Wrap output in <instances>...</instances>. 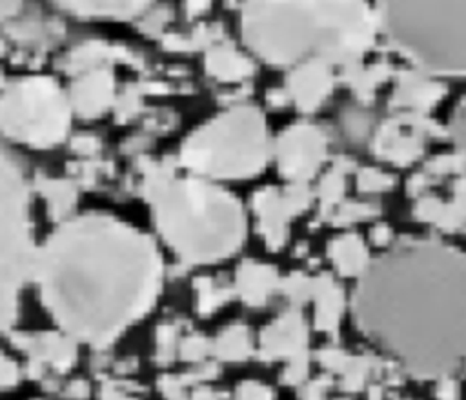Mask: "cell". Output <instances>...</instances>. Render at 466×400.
Returning a JSON list of instances; mask_svg holds the SVG:
<instances>
[{"label": "cell", "instance_id": "1", "mask_svg": "<svg viewBox=\"0 0 466 400\" xmlns=\"http://www.w3.org/2000/svg\"><path fill=\"white\" fill-rule=\"evenodd\" d=\"M33 280L69 340L104 347L155 304L160 258L138 231L86 215L60 225L36 251Z\"/></svg>", "mask_w": 466, "mask_h": 400}, {"label": "cell", "instance_id": "2", "mask_svg": "<svg viewBox=\"0 0 466 400\" xmlns=\"http://www.w3.org/2000/svg\"><path fill=\"white\" fill-rule=\"evenodd\" d=\"M464 256L433 240H402L366 265L357 327L415 378H450L464 356Z\"/></svg>", "mask_w": 466, "mask_h": 400}, {"label": "cell", "instance_id": "3", "mask_svg": "<svg viewBox=\"0 0 466 400\" xmlns=\"http://www.w3.org/2000/svg\"><path fill=\"white\" fill-rule=\"evenodd\" d=\"M242 31L271 64H293L309 51L324 64L351 62L373 42V18L359 2H249Z\"/></svg>", "mask_w": 466, "mask_h": 400}, {"label": "cell", "instance_id": "4", "mask_svg": "<svg viewBox=\"0 0 466 400\" xmlns=\"http://www.w3.org/2000/svg\"><path fill=\"white\" fill-rule=\"evenodd\" d=\"M146 196L164 240L189 264L226 258L242 242L244 216L228 193L195 178H173L169 169L153 167Z\"/></svg>", "mask_w": 466, "mask_h": 400}, {"label": "cell", "instance_id": "5", "mask_svg": "<svg viewBox=\"0 0 466 400\" xmlns=\"http://www.w3.org/2000/svg\"><path fill=\"white\" fill-rule=\"evenodd\" d=\"M379 22L391 44L422 69L464 71V2H382Z\"/></svg>", "mask_w": 466, "mask_h": 400}, {"label": "cell", "instance_id": "6", "mask_svg": "<svg viewBox=\"0 0 466 400\" xmlns=\"http://www.w3.org/2000/svg\"><path fill=\"white\" fill-rule=\"evenodd\" d=\"M268 140L264 116L249 105L226 111L193 133L180 153V162L202 175L244 178L266 164Z\"/></svg>", "mask_w": 466, "mask_h": 400}, {"label": "cell", "instance_id": "7", "mask_svg": "<svg viewBox=\"0 0 466 400\" xmlns=\"http://www.w3.org/2000/svg\"><path fill=\"white\" fill-rule=\"evenodd\" d=\"M35 258L27 182L16 158L0 145V333L18 316L20 291L33 278Z\"/></svg>", "mask_w": 466, "mask_h": 400}, {"label": "cell", "instance_id": "8", "mask_svg": "<svg viewBox=\"0 0 466 400\" xmlns=\"http://www.w3.org/2000/svg\"><path fill=\"white\" fill-rule=\"evenodd\" d=\"M67 120V100L49 78L20 80L0 100V125L5 133L38 147L62 140Z\"/></svg>", "mask_w": 466, "mask_h": 400}, {"label": "cell", "instance_id": "9", "mask_svg": "<svg viewBox=\"0 0 466 400\" xmlns=\"http://www.w3.org/2000/svg\"><path fill=\"white\" fill-rule=\"evenodd\" d=\"M326 138L313 125H293L282 133L277 144V160L280 173L300 184L315 175L324 160Z\"/></svg>", "mask_w": 466, "mask_h": 400}, {"label": "cell", "instance_id": "10", "mask_svg": "<svg viewBox=\"0 0 466 400\" xmlns=\"http://www.w3.org/2000/svg\"><path fill=\"white\" fill-rule=\"evenodd\" d=\"M309 202L308 189L300 184L286 191L266 189L255 196V209L260 215V231L269 247L279 249L286 238V220L302 211Z\"/></svg>", "mask_w": 466, "mask_h": 400}, {"label": "cell", "instance_id": "11", "mask_svg": "<svg viewBox=\"0 0 466 400\" xmlns=\"http://www.w3.org/2000/svg\"><path fill=\"white\" fill-rule=\"evenodd\" d=\"M308 331L299 311H288L271 322L260 335L266 358H293L304 353Z\"/></svg>", "mask_w": 466, "mask_h": 400}, {"label": "cell", "instance_id": "12", "mask_svg": "<svg viewBox=\"0 0 466 400\" xmlns=\"http://www.w3.org/2000/svg\"><path fill=\"white\" fill-rule=\"evenodd\" d=\"M333 85V78L326 67V64L319 58L304 62L297 67L288 80L289 93L302 111L315 109L329 93Z\"/></svg>", "mask_w": 466, "mask_h": 400}, {"label": "cell", "instance_id": "13", "mask_svg": "<svg viewBox=\"0 0 466 400\" xmlns=\"http://www.w3.org/2000/svg\"><path fill=\"white\" fill-rule=\"evenodd\" d=\"M73 105L82 116H96L113 100V78L109 71H95L82 76L73 85Z\"/></svg>", "mask_w": 466, "mask_h": 400}, {"label": "cell", "instance_id": "14", "mask_svg": "<svg viewBox=\"0 0 466 400\" xmlns=\"http://www.w3.org/2000/svg\"><path fill=\"white\" fill-rule=\"evenodd\" d=\"M235 285L246 304L262 305L279 285V276L269 265L244 262L237 271Z\"/></svg>", "mask_w": 466, "mask_h": 400}, {"label": "cell", "instance_id": "15", "mask_svg": "<svg viewBox=\"0 0 466 400\" xmlns=\"http://www.w3.org/2000/svg\"><path fill=\"white\" fill-rule=\"evenodd\" d=\"M311 295L315 298V320L317 327L324 331H335L342 315L344 296L329 276H320L311 282Z\"/></svg>", "mask_w": 466, "mask_h": 400}, {"label": "cell", "instance_id": "16", "mask_svg": "<svg viewBox=\"0 0 466 400\" xmlns=\"http://www.w3.org/2000/svg\"><path fill=\"white\" fill-rule=\"evenodd\" d=\"M442 87L435 82L424 80L417 75H402L395 93V105L404 107H430L442 96Z\"/></svg>", "mask_w": 466, "mask_h": 400}, {"label": "cell", "instance_id": "17", "mask_svg": "<svg viewBox=\"0 0 466 400\" xmlns=\"http://www.w3.org/2000/svg\"><path fill=\"white\" fill-rule=\"evenodd\" d=\"M329 256L335 262L340 275L360 276L366 269L368 255L366 247L355 235H346L329 244Z\"/></svg>", "mask_w": 466, "mask_h": 400}, {"label": "cell", "instance_id": "18", "mask_svg": "<svg viewBox=\"0 0 466 400\" xmlns=\"http://www.w3.org/2000/svg\"><path fill=\"white\" fill-rule=\"evenodd\" d=\"M462 185L459 184L455 202L444 205L435 198H424L417 205V216L433 224H439L446 231H455L462 225Z\"/></svg>", "mask_w": 466, "mask_h": 400}, {"label": "cell", "instance_id": "19", "mask_svg": "<svg viewBox=\"0 0 466 400\" xmlns=\"http://www.w3.org/2000/svg\"><path fill=\"white\" fill-rule=\"evenodd\" d=\"M208 71L220 80H240L251 73V64L237 51L228 47H215L206 58Z\"/></svg>", "mask_w": 466, "mask_h": 400}, {"label": "cell", "instance_id": "20", "mask_svg": "<svg viewBox=\"0 0 466 400\" xmlns=\"http://www.w3.org/2000/svg\"><path fill=\"white\" fill-rule=\"evenodd\" d=\"M377 142L380 153L400 165L415 160L420 153V142L415 136H399L393 125H384Z\"/></svg>", "mask_w": 466, "mask_h": 400}, {"label": "cell", "instance_id": "21", "mask_svg": "<svg viewBox=\"0 0 466 400\" xmlns=\"http://www.w3.org/2000/svg\"><path fill=\"white\" fill-rule=\"evenodd\" d=\"M251 344L246 327L231 325L228 327L215 344V353L222 360H242L249 355Z\"/></svg>", "mask_w": 466, "mask_h": 400}, {"label": "cell", "instance_id": "22", "mask_svg": "<svg viewBox=\"0 0 466 400\" xmlns=\"http://www.w3.org/2000/svg\"><path fill=\"white\" fill-rule=\"evenodd\" d=\"M76 5H71L75 11L82 13H95V15H135L144 9L142 2H75Z\"/></svg>", "mask_w": 466, "mask_h": 400}, {"label": "cell", "instance_id": "23", "mask_svg": "<svg viewBox=\"0 0 466 400\" xmlns=\"http://www.w3.org/2000/svg\"><path fill=\"white\" fill-rule=\"evenodd\" d=\"M197 291H198V307L200 313H211L215 311L218 305L224 304V300L228 298V291L224 289H217L209 278H198V282L195 284Z\"/></svg>", "mask_w": 466, "mask_h": 400}, {"label": "cell", "instance_id": "24", "mask_svg": "<svg viewBox=\"0 0 466 400\" xmlns=\"http://www.w3.org/2000/svg\"><path fill=\"white\" fill-rule=\"evenodd\" d=\"M44 191L49 196L53 211H55L56 216L66 213L69 209V205L73 204V200H75V191L64 182H46Z\"/></svg>", "mask_w": 466, "mask_h": 400}, {"label": "cell", "instance_id": "25", "mask_svg": "<svg viewBox=\"0 0 466 400\" xmlns=\"http://www.w3.org/2000/svg\"><path fill=\"white\" fill-rule=\"evenodd\" d=\"M320 198H322V204L324 207L335 204L340 196H342V191H344V180H342V173L335 167L329 175L324 176L322 184H320Z\"/></svg>", "mask_w": 466, "mask_h": 400}, {"label": "cell", "instance_id": "26", "mask_svg": "<svg viewBox=\"0 0 466 400\" xmlns=\"http://www.w3.org/2000/svg\"><path fill=\"white\" fill-rule=\"evenodd\" d=\"M393 184V180L375 169H364L359 175V189L362 191H382L388 189Z\"/></svg>", "mask_w": 466, "mask_h": 400}, {"label": "cell", "instance_id": "27", "mask_svg": "<svg viewBox=\"0 0 466 400\" xmlns=\"http://www.w3.org/2000/svg\"><path fill=\"white\" fill-rule=\"evenodd\" d=\"M282 289L293 300H306L308 295H311V280L302 275H293L284 282Z\"/></svg>", "mask_w": 466, "mask_h": 400}, {"label": "cell", "instance_id": "28", "mask_svg": "<svg viewBox=\"0 0 466 400\" xmlns=\"http://www.w3.org/2000/svg\"><path fill=\"white\" fill-rule=\"evenodd\" d=\"M237 400H271V391L257 382H244L237 389Z\"/></svg>", "mask_w": 466, "mask_h": 400}, {"label": "cell", "instance_id": "29", "mask_svg": "<svg viewBox=\"0 0 466 400\" xmlns=\"http://www.w3.org/2000/svg\"><path fill=\"white\" fill-rule=\"evenodd\" d=\"M306 367H308V360H306L304 353L293 356L291 362H289V365H288L286 371H284V380H286L288 384H299V382H302V380L306 378V373H308Z\"/></svg>", "mask_w": 466, "mask_h": 400}, {"label": "cell", "instance_id": "30", "mask_svg": "<svg viewBox=\"0 0 466 400\" xmlns=\"http://www.w3.org/2000/svg\"><path fill=\"white\" fill-rule=\"evenodd\" d=\"M206 342L198 336H193V338H187L184 344H182V355L184 358H189V360H198L206 355Z\"/></svg>", "mask_w": 466, "mask_h": 400}, {"label": "cell", "instance_id": "31", "mask_svg": "<svg viewBox=\"0 0 466 400\" xmlns=\"http://www.w3.org/2000/svg\"><path fill=\"white\" fill-rule=\"evenodd\" d=\"M373 215V211L368 205H346L342 207V211L337 215V224H344V222H351L357 220L360 216H368Z\"/></svg>", "mask_w": 466, "mask_h": 400}, {"label": "cell", "instance_id": "32", "mask_svg": "<svg viewBox=\"0 0 466 400\" xmlns=\"http://www.w3.org/2000/svg\"><path fill=\"white\" fill-rule=\"evenodd\" d=\"M137 96H135V93H126L124 96H122V102H120V105H118V111H120V115L126 118V116H129L131 113H133V109L137 107Z\"/></svg>", "mask_w": 466, "mask_h": 400}, {"label": "cell", "instance_id": "33", "mask_svg": "<svg viewBox=\"0 0 466 400\" xmlns=\"http://www.w3.org/2000/svg\"><path fill=\"white\" fill-rule=\"evenodd\" d=\"M455 162H461V160H455L453 156H442V158H437L430 164V169L431 171H451L455 167Z\"/></svg>", "mask_w": 466, "mask_h": 400}, {"label": "cell", "instance_id": "34", "mask_svg": "<svg viewBox=\"0 0 466 400\" xmlns=\"http://www.w3.org/2000/svg\"><path fill=\"white\" fill-rule=\"evenodd\" d=\"M388 238H390V231H388V227L379 225V227H375V229H373V240H375L377 244H386V242H388Z\"/></svg>", "mask_w": 466, "mask_h": 400}, {"label": "cell", "instance_id": "35", "mask_svg": "<svg viewBox=\"0 0 466 400\" xmlns=\"http://www.w3.org/2000/svg\"><path fill=\"white\" fill-rule=\"evenodd\" d=\"M102 400H133V398H127L126 395H120L115 389H106L102 395Z\"/></svg>", "mask_w": 466, "mask_h": 400}, {"label": "cell", "instance_id": "36", "mask_svg": "<svg viewBox=\"0 0 466 400\" xmlns=\"http://www.w3.org/2000/svg\"><path fill=\"white\" fill-rule=\"evenodd\" d=\"M195 400H215L208 391H198L197 395H195Z\"/></svg>", "mask_w": 466, "mask_h": 400}]
</instances>
